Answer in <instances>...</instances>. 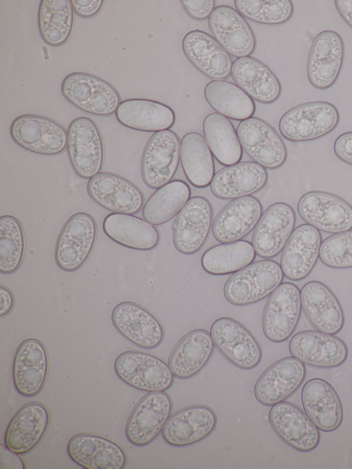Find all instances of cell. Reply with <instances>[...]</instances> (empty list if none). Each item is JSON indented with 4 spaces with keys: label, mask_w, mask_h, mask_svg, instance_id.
<instances>
[{
    "label": "cell",
    "mask_w": 352,
    "mask_h": 469,
    "mask_svg": "<svg viewBox=\"0 0 352 469\" xmlns=\"http://www.w3.org/2000/svg\"><path fill=\"white\" fill-rule=\"evenodd\" d=\"M284 274L277 261L263 259L232 274L226 282V299L236 306H247L269 296L283 282Z\"/></svg>",
    "instance_id": "obj_1"
},
{
    "label": "cell",
    "mask_w": 352,
    "mask_h": 469,
    "mask_svg": "<svg viewBox=\"0 0 352 469\" xmlns=\"http://www.w3.org/2000/svg\"><path fill=\"white\" fill-rule=\"evenodd\" d=\"M340 122L336 107L326 101H312L296 105L280 118L281 135L294 142L315 140L333 131Z\"/></svg>",
    "instance_id": "obj_2"
},
{
    "label": "cell",
    "mask_w": 352,
    "mask_h": 469,
    "mask_svg": "<svg viewBox=\"0 0 352 469\" xmlns=\"http://www.w3.org/2000/svg\"><path fill=\"white\" fill-rule=\"evenodd\" d=\"M60 91L71 105L94 116H111L120 103L118 91L110 83L85 72L67 75L62 81Z\"/></svg>",
    "instance_id": "obj_3"
},
{
    "label": "cell",
    "mask_w": 352,
    "mask_h": 469,
    "mask_svg": "<svg viewBox=\"0 0 352 469\" xmlns=\"http://www.w3.org/2000/svg\"><path fill=\"white\" fill-rule=\"evenodd\" d=\"M114 371L127 385L148 393L165 391L174 382L175 375L165 361L142 351L120 353L115 360Z\"/></svg>",
    "instance_id": "obj_4"
},
{
    "label": "cell",
    "mask_w": 352,
    "mask_h": 469,
    "mask_svg": "<svg viewBox=\"0 0 352 469\" xmlns=\"http://www.w3.org/2000/svg\"><path fill=\"white\" fill-rule=\"evenodd\" d=\"M67 150L72 167L78 177L90 179L100 173L104 146L99 129L91 119L80 116L69 123Z\"/></svg>",
    "instance_id": "obj_5"
},
{
    "label": "cell",
    "mask_w": 352,
    "mask_h": 469,
    "mask_svg": "<svg viewBox=\"0 0 352 469\" xmlns=\"http://www.w3.org/2000/svg\"><path fill=\"white\" fill-rule=\"evenodd\" d=\"M10 134L19 146L41 155H58L67 144V131L57 122L42 116L16 117L10 124Z\"/></svg>",
    "instance_id": "obj_6"
},
{
    "label": "cell",
    "mask_w": 352,
    "mask_h": 469,
    "mask_svg": "<svg viewBox=\"0 0 352 469\" xmlns=\"http://www.w3.org/2000/svg\"><path fill=\"white\" fill-rule=\"evenodd\" d=\"M97 236L94 217L86 212H77L65 223L55 248V261L66 272L80 269L89 257Z\"/></svg>",
    "instance_id": "obj_7"
},
{
    "label": "cell",
    "mask_w": 352,
    "mask_h": 469,
    "mask_svg": "<svg viewBox=\"0 0 352 469\" xmlns=\"http://www.w3.org/2000/svg\"><path fill=\"white\" fill-rule=\"evenodd\" d=\"M210 334L221 354L235 367L250 370L262 360L261 347L253 334L241 323L221 317L212 324Z\"/></svg>",
    "instance_id": "obj_8"
},
{
    "label": "cell",
    "mask_w": 352,
    "mask_h": 469,
    "mask_svg": "<svg viewBox=\"0 0 352 469\" xmlns=\"http://www.w3.org/2000/svg\"><path fill=\"white\" fill-rule=\"evenodd\" d=\"M301 311L299 287L291 282L281 283L265 305L262 327L265 337L276 343L288 340L298 325Z\"/></svg>",
    "instance_id": "obj_9"
},
{
    "label": "cell",
    "mask_w": 352,
    "mask_h": 469,
    "mask_svg": "<svg viewBox=\"0 0 352 469\" xmlns=\"http://www.w3.org/2000/svg\"><path fill=\"white\" fill-rule=\"evenodd\" d=\"M180 161V140L172 130L155 133L147 142L141 160L145 184L158 189L172 181Z\"/></svg>",
    "instance_id": "obj_10"
},
{
    "label": "cell",
    "mask_w": 352,
    "mask_h": 469,
    "mask_svg": "<svg viewBox=\"0 0 352 469\" xmlns=\"http://www.w3.org/2000/svg\"><path fill=\"white\" fill-rule=\"evenodd\" d=\"M298 212L306 223L324 232L338 234L352 229V206L331 193H305L298 201Z\"/></svg>",
    "instance_id": "obj_11"
},
{
    "label": "cell",
    "mask_w": 352,
    "mask_h": 469,
    "mask_svg": "<svg viewBox=\"0 0 352 469\" xmlns=\"http://www.w3.org/2000/svg\"><path fill=\"white\" fill-rule=\"evenodd\" d=\"M236 132L243 150L254 162L272 170L280 168L286 162L285 142L265 120L252 117L241 121Z\"/></svg>",
    "instance_id": "obj_12"
},
{
    "label": "cell",
    "mask_w": 352,
    "mask_h": 469,
    "mask_svg": "<svg viewBox=\"0 0 352 469\" xmlns=\"http://www.w3.org/2000/svg\"><path fill=\"white\" fill-rule=\"evenodd\" d=\"M344 58L341 36L333 30H323L314 39L307 56V78L314 88L325 90L338 80Z\"/></svg>",
    "instance_id": "obj_13"
},
{
    "label": "cell",
    "mask_w": 352,
    "mask_h": 469,
    "mask_svg": "<svg viewBox=\"0 0 352 469\" xmlns=\"http://www.w3.org/2000/svg\"><path fill=\"white\" fill-rule=\"evenodd\" d=\"M172 408L171 398L165 392L145 395L129 417L125 428L129 441L136 446L151 444L162 432Z\"/></svg>",
    "instance_id": "obj_14"
},
{
    "label": "cell",
    "mask_w": 352,
    "mask_h": 469,
    "mask_svg": "<svg viewBox=\"0 0 352 469\" xmlns=\"http://www.w3.org/2000/svg\"><path fill=\"white\" fill-rule=\"evenodd\" d=\"M268 418L277 436L293 449L308 452L318 447L319 429L298 406L289 402H279L271 407Z\"/></svg>",
    "instance_id": "obj_15"
},
{
    "label": "cell",
    "mask_w": 352,
    "mask_h": 469,
    "mask_svg": "<svg viewBox=\"0 0 352 469\" xmlns=\"http://www.w3.org/2000/svg\"><path fill=\"white\" fill-rule=\"evenodd\" d=\"M212 220L210 202L201 196L190 198L174 223L173 239L175 248L186 255L198 252L208 239Z\"/></svg>",
    "instance_id": "obj_16"
},
{
    "label": "cell",
    "mask_w": 352,
    "mask_h": 469,
    "mask_svg": "<svg viewBox=\"0 0 352 469\" xmlns=\"http://www.w3.org/2000/svg\"><path fill=\"white\" fill-rule=\"evenodd\" d=\"M111 322L123 338L142 349H155L164 338L159 320L146 308L133 302L124 301L116 305Z\"/></svg>",
    "instance_id": "obj_17"
},
{
    "label": "cell",
    "mask_w": 352,
    "mask_h": 469,
    "mask_svg": "<svg viewBox=\"0 0 352 469\" xmlns=\"http://www.w3.org/2000/svg\"><path fill=\"white\" fill-rule=\"evenodd\" d=\"M306 373L305 364L297 358H281L260 375L254 385V396L260 404L267 406L283 402L300 388Z\"/></svg>",
    "instance_id": "obj_18"
},
{
    "label": "cell",
    "mask_w": 352,
    "mask_h": 469,
    "mask_svg": "<svg viewBox=\"0 0 352 469\" xmlns=\"http://www.w3.org/2000/svg\"><path fill=\"white\" fill-rule=\"evenodd\" d=\"M296 213L288 204H273L263 214L252 235L256 254L270 259L285 248L296 224Z\"/></svg>",
    "instance_id": "obj_19"
},
{
    "label": "cell",
    "mask_w": 352,
    "mask_h": 469,
    "mask_svg": "<svg viewBox=\"0 0 352 469\" xmlns=\"http://www.w3.org/2000/svg\"><path fill=\"white\" fill-rule=\"evenodd\" d=\"M289 349L305 364L317 368L340 367L347 359L348 348L340 338L320 331H300L292 336Z\"/></svg>",
    "instance_id": "obj_20"
},
{
    "label": "cell",
    "mask_w": 352,
    "mask_h": 469,
    "mask_svg": "<svg viewBox=\"0 0 352 469\" xmlns=\"http://www.w3.org/2000/svg\"><path fill=\"white\" fill-rule=\"evenodd\" d=\"M208 19L212 36L229 54L238 58L250 56L254 52L255 35L245 17L235 8L218 6Z\"/></svg>",
    "instance_id": "obj_21"
},
{
    "label": "cell",
    "mask_w": 352,
    "mask_h": 469,
    "mask_svg": "<svg viewBox=\"0 0 352 469\" xmlns=\"http://www.w3.org/2000/svg\"><path fill=\"white\" fill-rule=\"evenodd\" d=\"M87 192L96 204L113 213L133 215L144 205L142 191L131 182L113 173H100L90 179Z\"/></svg>",
    "instance_id": "obj_22"
},
{
    "label": "cell",
    "mask_w": 352,
    "mask_h": 469,
    "mask_svg": "<svg viewBox=\"0 0 352 469\" xmlns=\"http://www.w3.org/2000/svg\"><path fill=\"white\" fill-rule=\"evenodd\" d=\"M183 52L190 63L200 73L212 80H224L232 72L230 54L208 33L194 30L184 36Z\"/></svg>",
    "instance_id": "obj_23"
},
{
    "label": "cell",
    "mask_w": 352,
    "mask_h": 469,
    "mask_svg": "<svg viewBox=\"0 0 352 469\" xmlns=\"http://www.w3.org/2000/svg\"><path fill=\"white\" fill-rule=\"evenodd\" d=\"M217 423L216 414L211 408L204 405L188 406L169 417L162 436L172 446H188L210 436Z\"/></svg>",
    "instance_id": "obj_24"
},
{
    "label": "cell",
    "mask_w": 352,
    "mask_h": 469,
    "mask_svg": "<svg viewBox=\"0 0 352 469\" xmlns=\"http://www.w3.org/2000/svg\"><path fill=\"white\" fill-rule=\"evenodd\" d=\"M321 244L318 229L308 223L298 226L282 253L280 266L284 276L293 281L306 279L320 258Z\"/></svg>",
    "instance_id": "obj_25"
},
{
    "label": "cell",
    "mask_w": 352,
    "mask_h": 469,
    "mask_svg": "<svg viewBox=\"0 0 352 469\" xmlns=\"http://www.w3.org/2000/svg\"><path fill=\"white\" fill-rule=\"evenodd\" d=\"M48 357L44 345L29 338L17 347L12 365L14 387L19 394L33 397L42 390L47 376Z\"/></svg>",
    "instance_id": "obj_26"
},
{
    "label": "cell",
    "mask_w": 352,
    "mask_h": 469,
    "mask_svg": "<svg viewBox=\"0 0 352 469\" xmlns=\"http://www.w3.org/2000/svg\"><path fill=\"white\" fill-rule=\"evenodd\" d=\"M70 459L85 469H121L126 464L123 448L116 442L103 436L78 434L67 445Z\"/></svg>",
    "instance_id": "obj_27"
},
{
    "label": "cell",
    "mask_w": 352,
    "mask_h": 469,
    "mask_svg": "<svg viewBox=\"0 0 352 469\" xmlns=\"http://www.w3.org/2000/svg\"><path fill=\"white\" fill-rule=\"evenodd\" d=\"M261 202L254 196L234 199L224 206L212 224V235L221 243L240 241L257 226L263 215Z\"/></svg>",
    "instance_id": "obj_28"
},
{
    "label": "cell",
    "mask_w": 352,
    "mask_h": 469,
    "mask_svg": "<svg viewBox=\"0 0 352 469\" xmlns=\"http://www.w3.org/2000/svg\"><path fill=\"white\" fill-rule=\"evenodd\" d=\"M302 307L313 326L318 331L335 335L344 324V315L338 298L324 283L311 281L300 290Z\"/></svg>",
    "instance_id": "obj_29"
},
{
    "label": "cell",
    "mask_w": 352,
    "mask_h": 469,
    "mask_svg": "<svg viewBox=\"0 0 352 469\" xmlns=\"http://www.w3.org/2000/svg\"><path fill=\"white\" fill-rule=\"evenodd\" d=\"M49 422V411L44 404L38 402L24 404L8 425L5 445L19 455L30 452L45 434Z\"/></svg>",
    "instance_id": "obj_30"
},
{
    "label": "cell",
    "mask_w": 352,
    "mask_h": 469,
    "mask_svg": "<svg viewBox=\"0 0 352 469\" xmlns=\"http://www.w3.org/2000/svg\"><path fill=\"white\" fill-rule=\"evenodd\" d=\"M267 181L265 168L254 162H245L219 171L210 184V190L217 198L234 200L258 192Z\"/></svg>",
    "instance_id": "obj_31"
},
{
    "label": "cell",
    "mask_w": 352,
    "mask_h": 469,
    "mask_svg": "<svg viewBox=\"0 0 352 469\" xmlns=\"http://www.w3.org/2000/svg\"><path fill=\"white\" fill-rule=\"evenodd\" d=\"M303 408L316 427L323 432L336 430L342 422L340 398L333 386L322 378H313L303 386Z\"/></svg>",
    "instance_id": "obj_32"
},
{
    "label": "cell",
    "mask_w": 352,
    "mask_h": 469,
    "mask_svg": "<svg viewBox=\"0 0 352 469\" xmlns=\"http://www.w3.org/2000/svg\"><path fill=\"white\" fill-rule=\"evenodd\" d=\"M231 76L236 85L261 103L272 104L280 96L282 86L278 78L257 58H236L232 64Z\"/></svg>",
    "instance_id": "obj_33"
},
{
    "label": "cell",
    "mask_w": 352,
    "mask_h": 469,
    "mask_svg": "<svg viewBox=\"0 0 352 469\" xmlns=\"http://www.w3.org/2000/svg\"><path fill=\"white\" fill-rule=\"evenodd\" d=\"M214 349L210 333L203 329L192 330L175 345L170 352L168 365L175 377L191 378L208 364Z\"/></svg>",
    "instance_id": "obj_34"
},
{
    "label": "cell",
    "mask_w": 352,
    "mask_h": 469,
    "mask_svg": "<svg viewBox=\"0 0 352 469\" xmlns=\"http://www.w3.org/2000/svg\"><path fill=\"white\" fill-rule=\"evenodd\" d=\"M115 114L122 125L145 132L169 130L175 122L172 108L149 99H125L120 102Z\"/></svg>",
    "instance_id": "obj_35"
},
{
    "label": "cell",
    "mask_w": 352,
    "mask_h": 469,
    "mask_svg": "<svg viewBox=\"0 0 352 469\" xmlns=\"http://www.w3.org/2000/svg\"><path fill=\"white\" fill-rule=\"evenodd\" d=\"M104 234L116 243L133 250H150L159 243L157 228L144 219L125 214H109L102 222Z\"/></svg>",
    "instance_id": "obj_36"
},
{
    "label": "cell",
    "mask_w": 352,
    "mask_h": 469,
    "mask_svg": "<svg viewBox=\"0 0 352 469\" xmlns=\"http://www.w3.org/2000/svg\"><path fill=\"white\" fill-rule=\"evenodd\" d=\"M180 160L184 173L193 186H208L215 172L213 154L204 135L195 131L186 132L180 140Z\"/></svg>",
    "instance_id": "obj_37"
},
{
    "label": "cell",
    "mask_w": 352,
    "mask_h": 469,
    "mask_svg": "<svg viewBox=\"0 0 352 469\" xmlns=\"http://www.w3.org/2000/svg\"><path fill=\"white\" fill-rule=\"evenodd\" d=\"M201 127L204 138L218 162L227 167L240 162L243 149L228 118L218 112H210L204 117Z\"/></svg>",
    "instance_id": "obj_38"
},
{
    "label": "cell",
    "mask_w": 352,
    "mask_h": 469,
    "mask_svg": "<svg viewBox=\"0 0 352 469\" xmlns=\"http://www.w3.org/2000/svg\"><path fill=\"white\" fill-rule=\"evenodd\" d=\"M203 96L214 110L234 120L249 119L256 111L254 100L238 85L227 80H210L204 87Z\"/></svg>",
    "instance_id": "obj_39"
},
{
    "label": "cell",
    "mask_w": 352,
    "mask_h": 469,
    "mask_svg": "<svg viewBox=\"0 0 352 469\" xmlns=\"http://www.w3.org/2000/svg\"><path fill=\"white\" fill-rule=\"evenodd\" d=\"M189 185L182 179H174L157 189L142 208L143 219L157 226L173 219L190 199Z\"/></svg>",
    "instance_id": "obj_40"
},
{
    "label": "cell",
    "mask_w": 352,
    "mask_h": 469,
    "mask_svg": "<svg viewBox=\"0 0 352 469\" xmlns=\"http://www.w3.org/2000/svg\"><path fill=\"white\" fill-rule=\"evenodd\" d=\"M256 254L248 241L223 243L206 250L201 256V265L211 275L234 274L252 263Z\"/></svg>",
    "instance_id": "obj_41"
},
{
    "label": "cell",
    "mask_w": 352,
    "mask_h": 469,
    "mask_svg": "<svg viewBox=\"0 0 352 469\" xmlns=\"http://www.w3.org/2000/svg\"><path fill=\"white\" fill-rule=\"evenodd\" d=\"M74 23V10L69 0H42L38 24L42 39L49 45L58 47L69 39Z\"/></svg>",
    "instance_id": "obj_42"
},
{
    "label": "cell",
    "mask_w": 352,
    "mask_h": 469,
    "mask_svg": "<svg viewBox=\"0 0 352 469\" xmlns=\"http://www.w3.org/2000/svg\"><path fill=\"white\" fill-rule=\"evenodd\" d=\"M25 252L22 225L14 217H0V272L10 274L20 267Z\"/></svg>",
    "instance_id": "obj_43"
},
{
    "label": "cell",
    "mask_w": 352,
    "mask_h": 469,
    "mask_svg": "<svg viewBox=\"0 0 352 469\" xmlns=\"http://www.w3.org/2000/svg\"><path fill=\"white\" fill-rule=\"evenodd\" d=\"M235 9L245 18L259 24L278 25L294 14L290 0H234Z\"/></svg>",
    "instance_id": "obj_44"
},
{
    "label": "cell",
    "mask_w": 352,
    "mask_h": 469,
    "mask_svg": "<svg viewBox=\"0 0 352 469\" xmlns=\"http://www.w3.org/2000/svg\"><path fill=\"white\" fill-rule=\"evenodd\" d=\"M320 259L333 269L352 268V230L327 237L321 244Z\"/></svg>",
    "instance_id": "obj_45"
},
{
    "label": "cell",
    "mask_w": 352,
    "mask_h": 469,
    "mask_svg": "<svg viewBox=\"0 0 352 469\" xmlns=\"http://www.w3.org/2000/svg\"><path fill=\"white\" fill-rule=\"evenodd\" d=\"M180 3L188 15L197 21L208 19L215 8L214 0H182Z\"/></svg>",
    "instance_id": "obj_46"
},
{
    "label": "cell",
    "mask_w": 352,
    "mask_h": 469,
    "mask_svg": "<svg viewBox=\"0 0 352 469\" xmlns=\"http://www.w3.org/2000/svg\"><path fill=\"white\" fill-rule=\"evenodd\" d=\"M333 151L340 160L352 166V131L344 133L336 139Z\"/></svg>",
    "instance_id": "obj_47"
},
{
    "label": "cell",
    "mask_w": 352,
    "mask_h": 469,
    "mask_svg": "<svg viewBox=\"0 0 352 469\" xmlns=\"http://www.w3.org/2000/svg\"><path fill=\"white\" fill-rule=\"evenodd\" d=\"M102 0H71L74 12L83 18L96 15L103 6Z\"/></svg>",
    "instance_id": "obj_48"
},
{
    "label": "cell",
    "mask_w": 352,
    "mask_h": 469,
    "mask_svg": "<svg viewBox=\"0 0 352 469\" xmlns=\"http://www.w3.org/2000/svg\"><path fill=\"white\" fill-rule=\"evenodd\" d=\"M9 449L6 446L0 445V468H17L23 469L25 465L23 460L18 455Z\"/></svg>",
    "instance_id": "obj_49"
},
{
    "label": "cell",
    "mask_w": 352,
    "mask_h": 469,
    "mask_svg": "<svg viewBox=\"0 0 352 469\" xmlns=\"http://www.w3.org/2000/svg\"><path fill=\"white\" fill-rule=\"evenodd\" d=\"M14 298L12 292L3 285L0 286V317L8 314L13 308Z\"/></svg>",
    "instance_id": "obj_50"
},
{
    "label": "cell",
    "mask_w": 352,
    "mask_h": 469,
    "mask_svg": "<svg viewBox=\"0 0 352 469\" xmlns=\"http://www.w3.org/2000/svg\"><path fill=\"white\" fill-rule=\"evenodd\" d=\"M334 4L340 17L352 29V0H336Z\"/></svg>",
    "instance_id": "obj_51"
}]
</instances>
